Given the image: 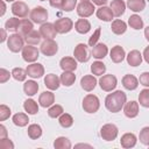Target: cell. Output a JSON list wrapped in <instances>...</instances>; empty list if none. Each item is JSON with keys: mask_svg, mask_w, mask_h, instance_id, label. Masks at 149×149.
Instances as JSON below:
<instances>
[{"mask_svg": "<svg viewBox=\"0 0 149 149\" xmlns=\"http://www.w3.org/2000/svg\"><path fill=\"white\" fill-rule=\"evenodd\" d=\"M126 93L122 91H115L113 93H109L105 99V106L106 108L112 113H118L121 111V108L126 104Z\"/></svg>", "mask_w": 149, "mask_h": 149, "instance_id": "cell-1", "label": "cell"}, {"mask_svg": "<svg viewBox=\"0 0 149 149\" xmlns=\"http://www.w3.org/2000/svg\"><path fill=\"white\" fill-rule=\"evenodd\" d=\"M7 47L12 52H19L24 48V38L19 33L17 34H12V35L8 36Z\"/></svg>", "mask_w": 149, "mask_h": 149, "instance_id": "cell-2", "label": "cell"}, {"mask_svg": "<svg viewBox=\"0 0 149 149\" xmlns=\"http://www.w3.org/2000/svg\"><path fill=\"white\" fill-rule=\"evenodd\" d=\"M100 107V101L97 95L94 94H87L83 99V108L87 113H95Z\"/></svg>", "mask_w": 149, "mask_h": 149, "instance_id": "cell-3", "label": "cell"}, {"mask_svg": "<svg viewBox=\"0 0 149 149\" xmlns=\"http://www.w3.org/2000/svg\"><path fill=\"white\" fill-rule=\"evenodd\" d=\"M118 127L113 123H106L100 129V135L105 141H113L118 136Z\"/></svg>", "mask_w": 149, "mask_h": 149, "instance_id": "cell-4", "label": "cell"}, {"mask_svg": "<svg viewBox=\"0 0 149 149\" xmlns=\"http://www.w3.org/2000/svg\"><path fill=\"white\" fill-rule=\"evenodd\" d=\"M29 17L35 23H44L48 19V12H47L45 8H43L41 6H37V7L31 9V12L29 14Z\"/></svg>", "mask_w": 149, "mask_h": 149, "instance_id": "cell-5", "label": "cell"}, {"mask_svg": "<svg viewBox=\"0 0 149 149\" xmlns=\"http://www.w3.org/2000/svg\"><path fill=\"white\" fill-rule=\"evenodd\" d=\"M116 84H118L116 77L113 74H105L99 79V85H100L101 90H104L106 92H111L112 90H114Z\"/></svg>", "mask_w": 149, "mask_h": 149, "instance_id": "cell-6", "label": "cell"}, {"mask_svg": "<svg viewBox=\"0 0 149 149\" xmlns=\"http://www.w3.org/2000/svg\"><path fill=\"white\" fill-rule=\"evenodd\" d=\"M54 24H55V28H56L57 33H59V34L69 33L73 27V22L69 17H61V19L56 20Z\"/></svg>", "mask_w": 149, "mask_h": 149, "instance_id": "cell-7", "label": "cell"}, {"mask_svg": "<svg viewBox=\"0 0 149 149\" xmlns=\"http://www.w3.org/2000/svg\"><path fill=\"white\" fill-rule=\"evenodd\" d=\"M73 56L78 62L85 63L90 59V55H88V50L87 47L84 43H79L76 45L74 50H73Z\"/></svg>", "mask_w": 149, "mask_h": 149, "instance_id": "cell-8", "label": "cell"}, {"mask_svg": "<svg viewBox=\"0 0 149 149\" xmlns=\"http://www.w3.org/2000/svg\"><path fill=\"white\" fill-rule=\"evenodd\" d=\"M38 55H40V51L37 50V48L33 47L31 44L30 45H26L22 49V58L28 63L35 62L38 58Z\"/></svg>", "mask_w": 149, "mask_h": 149, "instance_id": "cell-9", "label": "cell"}, {"mask_svg": "<svg viewBox=\"0 0 149 149\" xmlns=\"http://www.w3.org/2000/svg\"><path fill=\"white\" fill-rule=\"evenodd\" d=\"M94 3H91L90 1H81L77 6V13L81 17H88L94 13Z\"/></svg>", "mask_w": 149, "mask_h": 149, "instance_id": "cell-10", "label": "cell"}, {"mask_svg": "<svg viewBox=\"0 0 149 149\" xmlns=\"http://www.w3.org/2000/svg\"><path fill=\"white\" fill-rule=\"evenodd\" d=\"M40 33L44 40H54V37H56L57 30H56L54 23L45 22V23H42V26L40 28Z\"/></svg>", "mask_w": 149, "mask_h": 149, "instance_id": "cell-11", "label": "cell"}, {"mask_svg": "<svg viewBox=\"0 0 149 149\" xmlns=\"http://www.w3.org/2000/svg\"><path fill=\"white\" fill-rule=\"evenodd\" d=\"M58 50V45L54 40H44L41 44V51L45 56H54Z\"/></svg>", "mask_w": 149, "mask_h": 149, "instance_id": "cell-12", "label": "cell"}, {"mask_svg": "<svg viewBox=\"0 0 149 149\" xmlns=\"http://www.w3.org/2000/svg\"><path fill=\"white\" fill-rule=\"evenodd\" d=\"M28 12L29 8L23 1H14V3L12 5V13L17 17H26L28 15Z\"/></svg>", "mask_w": 149, "mask_h": 149, "instance_id": "cell-13", "label": "cell"}, {"mask_svg": "<svg viewBox=\"0 0 149 149\" xmlns=\"http://www.w3.org/2000/svg\"><path fill=\"white\" fill-rule=\"evenodd\" d=\"M26 71H27V74L31 78H41L44 74V68L40 63H33L28 65Z\"/></svg>", "mask_w": 149, "mask_h": 149, "instance_id": "cell-14", "label": "cell"}, {"mask_svg": "<svg viewBox=\"0 0 149 149\" xmlns=\"http://www.w3.org/2000/svg\"><path fill=\"white\" fill-rule=\"evenodd\" d=\"M123 112H125V115L129 119H133V118L137 116V114H139V102H136V101L126 102L125 107H123Z\"/></svg>", "mask_w": 149, "mask_h": 149, "instance_id": "cell-15", "label": "cell"}, {"mask_svg": "<svg viewBox=\"0 0 149 149\" xmlns=\"http://www.w3.org/2000/svg\"><path fill=\"white\" fill-rule=\"evenodd\" d=\"M59 84H61V78H58L54 73H49L44 77V85L51 91L57 90L59 87Z\"/></svg>", "mask_w": 149, "mask_h": 149, "instance_id": "cell-16", "label": "cell"}, {"mask_svg": "<svg viewBox=\"0 0 149 149\" xmlns=\"http://www.w3.org/2000/svg\"><path fill=\"white\" fill-rule=\"evenodd\" d=\"M38 102L42 107H50L55 102V95L50 91H44L41 93L38 98Z\"/></svg>", "mask_w": 149, "mask_h": 149, "instance_id": "cell-17", "label": "cell"}, {"mask_svg": "<svg viewBox=\"0 0 149 149\" xmlns=\"http://www.w3.org/2000/svg\"><path fill=\"white\" fill-rule=\"evenodd\" d=\"M126 57V52L123 50L122 47L120 45H115L112 48L111 50V59L114 62V63H121Z\"/></svg>", "mask_w": 149, "mask_h": 149, "instance_id": "cell-18", "label": "cell"}, {"mask_svg": "<svg viewBox=\"0 0 149 149\" xmlns=\"http://www.w3.org/2000/svg\"><path fill=\"white\" fill-rule=\"evenodd\" d=\"M97 16L98 19L105 21V22H108V21H112L114 14L111 9V7H106V6H101L100 8L97 9Z\"/></svg>", "mask_w": 149, "mask_h": 149, "instance_id": "cell-19", "label": "cell"}, {"mask_svg": "<svg viewBox=\"0 0 149 149\" xmlns=\"http://www.w3.org/2000/svg\"><path fill=\"white\" fill-rule=\"evenodd\" d=\"M107 52H108V48L104 43H98L94 47H92V56L97 59L104 58L107 55Z\"/></svg>", "mask_w": 149, "mask_h": 149, "instance_id": "cell-20", "label": "cell"}, {"mask_svg": "<svg viewBox=\"0 0 149 149\" xmlns=\"http://www.w3.org/2000/svg\"><path fill=\"white\" fill-rule=\"evenodd\" d=\"M80 85H81V87H83L85 91L90 92V91H92V90L97 86V79H95L93 76H91V74L84 76V77L80 79Z\"/></svg>", "mask_w": 149, "mask_h": 149, "instance_id": "cell-21", "label": "cell"}, {"mask_svg": "<svg viewBox=\"0 0 149 149\" xmlns=\"http://www.w3.org/2000/svg\"><path fill=\"white\" fill-rule=\"evenodd\" d=\"M127 63L130 66H137L142 63V55L139 50H132L127 55Z\"/></svg>", "mask_w": 149, "mask_h": 149, "instance_id": "cell-22", "label": "cell"}, {"mask_svg": "<svg viewBox=\"0 0 149 149\" xmlns=\"http://www.w3.org/2000/svg\"><path fill=\"white\" fill-rule=\"evenodd\" d=\"M122 85H123L125 88H127L129 91H133L139 86V80L133 74H126L122 78Z\"/></svg>", "mask_w": 149, "mask_h": 149, "instance_id": "cell-23", "label": "cell"}, {"mask_svg": "<svg viewBox=\"0 0 149 149\" xmlns=\"http://www.w3.org/2000/svg\"><path fill=\"white\" fill-rule=\"evenodd\" d=\"M111 9L114 14V16H121L123 13H125V9H126V3L123 2V0H113L111 2Z\"/></svg>", "mask_w": 149, "mask_h": 149, "instance_id": "cell-24", "label": "cell"}, {"mask_svg": "<svg viewBox=\"0 0 149 149\" xmlns=\"http://www.w3.org/2000/svg\"><path fill=\"white\" fill-rule=\"evenodd\" d=\"M120 143L123 148H133L136 144V136L133 133H126L121 136Z\"/></svg>", "mask_w": 149, "mask_h": 149, "instance_id": "cell-25", "label": "cell"}, {"mask_svg": "<svg viewBox=\"0 0 149 149\" xmlns=\"http://www.w3.org/2000/svg\"><path fill=\"white\" fill-rule=\"evenodd\" d=\"M59 65L64 71H73L77 68V62L72 57H63L59 62Z\"/></svg>", "mask_w": 149, "mask_h": 149, "instance_id": "cell-26", "label": "cell"}, {"mask_svg": "<svg viewBox=\"0 0 149 149\" xmlns=\"http://www.w3.org/2000/svg\"><path fill=\"white\" fill-rule=\"evenodd\" d=\"M111 29H112V31H113L114 34H116V35H122V34L126 31V29H127V24H126L125 21L116 19V20H114V21L112 22Z\"/></svg>", "mask_w": 149, "mask_h": 149, "instance_id": "cell-27", "label": "cell"}, {"mask_svg": "<svg viewBox=\"0 0 149 149\" xmlns=\"http://www.w3.org/2000/svg\"><path fill=\"white\" fill-rule=\"evenodd\" d=\"M23 91L29 97H33L37 93L38 91V84L34 80H27L24 84H23Z\"/></svg>", "mask_w": 149, "mask_h": 149, "instance_id": "cell-28", "label": "cell"}, {"mask_svg": "<svg viewBox=\"0 0 149 149\" xmlns=\"http://www.w3.org/2000/svg\"><path fill=\"white\" fill-rule=\"evenodd\" d=\"M74 29L79 33V34H86L90 31L91 29V23L86 20V19H79L76 23H74Z\"/></svg>", "mask_w": 149, "mask_h": 149, "instance_id": "cell-29", "label": "cell"}, {"mask_svg": "<svg viewBox=\"0 0 149 149\" xmlns=\"http://www.w3.org/2000/svg\"><path fill=\"white\" fill-rule=\"evenodd\" d=\"M33 22L31 21H29L28 19H23V20H21V22H20V26H19V29H17V31H19V34L20 35H22L23 37L27 35V34H29L31 30H33Z\"/></svg>", "mask_w": 149, "mask_h": 149, "instance_id": "cell-30", "label": "cell"}, {"mask_svg": "<svg viewBox=\"0 0 149 149\" xmlns=\"http://www.w3.org/2000/svg\"><path fill=\"white\" fill-rule=\"evenodd\" d=\"M41 38H42V35H41V33L40 31H37V30H31L29 34H27L26 36H24V41L28 43V44H37V43H40V41H41Z\"/></svg>", "mask_w": 149, "mask_h": 149, "instance_id": "cell-31", "label": "cell"}, {"mask_svg": "<svg viewBox=\"0 0 149 149\" xmlns=\"http://www.w3.org/2000/svg\"><path fill=\"white\" fill-rule=\"evenodd\" d=\"M76 80V74L72 71H64L61 74V83L64 86H71Z\"/></svg>", "mask_w": 149, "mask_h": 149, "instance_id": "cell-32", "label": "cell"}, {"mask_svg": "<svg viewBox=\"0 0 149 149\" xmlns=\"http://www.w3.org/2000/svg\"><path fill=\"white\" fill-rule=\"evenodd\" d=\"M42 135V128L40 125L37 123H33L28 127V136L31 139V140H37L40 139Z\"/></svg>", "mask_w": 149, "mask_h": 149, "instance_id": "cell-33", "label": "cell"}, {"mask_svg": "<svg viewBox=\"0 0 149 149\" xmlns=\"http://www.w3.org/2000/svg\"><path fill=\"white\" fill-rule=\"evenodd\" d=\"M28 115L24 114V113H16L15 115H13V123L15 126H19V127H24L28 125Z\"/></svg>", "mask_w": 149, "mask_h": 149, "instance_id": "cell-34", "label": "cell"}, {"mask_svg": "<svg viewBox=\"0 0 149 149\" xmlns=\"http://www.w3.org/2000/svg\"><path fill=\"white\" fill-rule=\"evenodd\" d=\"M127 6L133 12H141L146 7V1L144 0H128Z\"/></svg>", "mask_w": 149, "mask_h": 149, "instance_id": "cell-35", "label": "cell"}, {"mask_svg": "<svg viewBox=\"0 0 149 149\" xmlns=\"http://www.w3.org/2000/svg\"><path fill=\"white\" fill-rule=\"evenodd\" d=\"M23 108L28 114H36L38 112V105L33 99H27L23 102Z\"/></svg>", "mask_w": 149, "mask_h": 149, "instance_id": "cell-36", "label": "cell"}, {"mask_svg": "<svg viewBox=\"0 0 149 149\" xmlns=\"http://www.w3.org/2000/svg\"><path fill=\"white\" fill-rule=\"evenodd\" d=\"M54 147L56 149H70L71 148V142H70L69 139H66L64 136H59L55 140Z\"/></svg>", "mask_w": 149, "mask_h": 149, "instance_id": "cell-37", "label": "cell"}, {"mask_svg": "<svg viewBox=\"0 0 149 149\" xmlns=\"http://www.w3.org/2000/svg\"><path fill=\"white\" fill-rule=\"evenodd\" d=\"M128 24H129L133 29L139 30V29H142V28H143V20H142L139 15L134 14V15H132V16L128 19Z\"/></svg>", "mask_w": 149, "mask_h": 149, "instance_id": "cell-38", "label": "cell"}, {"mask_svg": "<svg viewBox=\"0 0 149 149\" xmlns=\"http://www.w3.org/2000/svg\"><path fill=\"white\" fill-rule=\"evenodd\" d=\"M91 71L95 76H102L105 73V71H106V66H105V64L102 62L97 61L91 65Z\"/></svg>", "mask_w": 149, "mask_h": 149, "instance_id": "cell-39", "label": "cell"}, {"mask_svg": "<svg viewBox=\"0 0 149 149\" xmlns=\"http://www.w3.org/2000/svg\"><path fill=\"white\" fill-rule=\"evenodd\" d=\"M58 121H59V125L63 128H69V127H71L73 125V118L70 114H68V113H63L59 116Z\"/></svg>", "mask_w": 149, "mask_h": 149, "instance_id": "cell-40", "label": "cell"}, {"mask_svg": "<svg viewBox=\"0 0 149 149\" xmlns=\"http://www.w3.org/2000/svg\"><path fill=\"white\" fill-rule=\"evenodd\" d=\"M20 22H21V20H19L17 17H10L5 23V28L7 30H9V31H17L19 26H20Z\"/></svg>", "mask_w": 149, "mask_h": 149, "instance_id": "cell-41", "label": "cell"}, {"mask_svg": "<svg viewBox=\"0 0 149 149\" xmlns=\"http://www.w3.org/2000/svg\"><path fill=\"white\" fill-rule=\"evenodd\" d=\"M139 102L143 107H149V88H144L139 94Z\"/></svg>", "mask_w": 149, "mask_h": 149, "instance_id": "cell-42", "label": "cell"}, {"mask_svg": "<svg viewBox=\"0 0 149 149\" xmlns=\"http://www.w3.org/2000/svg\"><path fill=\"white\" fill-rule=\"evenodd\" d=\"M12 76L14 79H16L19 81H23L27 77V71L23 70L22 68H14L12 71Z\"/></svg>", "mask_w": 149, "mask_h": 149, "instance_id": "cell-43", "label": "cell"}, {"mask_svg": "<svg viewBox=\"0 0 149 149\" xmlns=\"http://www.w3.org/2000/svg\"><path fill=\"white\" fill-rule=\"evenodd\" d=\"M63 107L61 105H54L48 109V115L50 118H58L63 114Z\"/></svg>", "mask_w": 149, "mask_h": 149, "instance_id": "cell-44", "label": "cell"}, {"mask_svg": "<svg viewBox=\"0 0 149 149\" xmlns=\"http://www.w3.org/2000/svg\"><path fill=\"white\" fill-rule=\"evenodd\" d=\"M140 141L141 143L146 144V146H149V127H144L141 129L140 132Z\"/></svg>", "mask_w": 149, "mask_h": 149, "instance_id": "cell-45", "label": "cell"}, {"mask_svg": "<svg viewBox=\"0 0 149 149\" xmlns=\"http://www.w3.org/2000/svg\"><path fill=\"white\" fill-rule=\"evenodd\" d=\"M100 33H101V28L98 27V28L95 29V31L93 33V35L88 38V45H90V47H94V45L97 44V42H98V40H99V37H100Z\"/></svg>", "mask_w": 149, "mask_h": 149, "instance_id": "cell-46", "label": "cell"}, {"mask_svg": "<svg viewBox=\"0 0 149 149\" xmlns=\"http://www.w3.org/2000/svg\"><path fill=\"white\" fill-rule=\"evenodd\" d=\"M76 5H77V0H63L62 9L65 12H71L72 9H74Z\"/></svg>", "mask_w": 149, "mask_h": 149, "instance_id": "cell-47", "label": "cell"}, {"mask_svg": "<svg viewBox=\"0 0 149 149\" xmlns=\"http://www.w3.org/2000/svg\"><path fill=\"white\" fill-rule=\"evenodd\" d=\"M10 115V108L6 105H1L0 106V121H5L6 119H8Z\"/></svg>", "mask_w": 149, "mask_h": 149, "instance_id": "cell-48", "label": "cell"}, {"mask_svg": "<svg viewBox=\"0 0 149 149\" xmlns=\"http://www.w3.org/2000/svg\"><path fill=\"white\" fill-rule=\"evenodd\" d=\"M0 148L1 149H13L14 144L9 139L3 137V139H0Z\"/></svg>", "mask_w": 149, "mask_h": 149, "instance_id": "cell-49", "label": "cell"}, {"mask_svg": "<svg viewBox=\"0 0 149 149\" xmlns=\"http://www.w3.org/2000/svg\"><path fill=\"white\" fill-rule=\"evenodd\" d=\"M10 74H12V73H9V71H7L6 69L1 68V69H0V83L7 81V80L9 79V76H10Z\"/></svg>", "mask_w": 149, "mask_h": 149, "instance_id": "cell-50", "label": "cell"}, {"mask_svg": "<svg viewBox=\"0 0 149 149\" xmlns=\"http://www.w3.org/2000/svg\"><path fill=\"white\" fill-rule=\"evenodd\" d=\"M140 84L146 87H149V72H143L140 76Z\"/></svg>", "mask_w": 149, "mask_h": 149, "instance_id": "cell-51", "label": "cell"}, {"mask_svg": "<svg viewBox=\"0 0 149 149\" xmlns=\"http://www.w3.org/2000/svg\"><path fill=\"white\" fill-rule=\"evenodd\" d=\"M49 2H50V6L51 7L57 8V9H62L63 0H49Z\"/></svg>", "mask_w": 149, "mask_h": 149, "instance_id": "cell-52", "label": "cell"}, {"mask_svg": "<svg viewBox=\"0 0 149 149\" xmlns=\"http://www.w3.org/2000/svg\"><path fill=\"white\" fill-rule=\"evenodd\" d=\"M3 137H7V130L3 125H0V139H3Z\"/></svg>", "mask_w": 149, "mask_h": 149, "instance_id": "cell-53", "label": "cell"}, {"mask_svg": "<svg viewBox=\"0 0 149 149\" xmlns=\"http://www.w3.org/2000/svg\"><path fill=\"white\" fill-rule=\"evenodd\" d=\"M143 58H144V61L149 64V45L144 49V51H143Z\"/></svg>", "mask_w": 149, "mask_h": 149, "instance_id": "cell-54", "label": "cell"}, {"mask_svg": "<svg viewBox=\"0 0 149 149\" xmlns=\"http://www.w3.org/2000/svg\"><path fill=\"white\" fill-rule=\"evenodd\" d=\"M94 5H98V6H105L107 3V0H92Z\"/></svg>", "mask_w": 149, "mask_h": 149, "instance_id": "cell-55", "label": "cell"}, {"mask_svg": "<svg viewBox=\"0 0 149 149\" xmlns=\"http://www.w3.org/2000/svg\"><path fill=\"white\" fill-rule=\"evenodd\" d=\"M6 31H5V29H1V42H5V40H6Z\"/></svg>", "mask_w": 149, "mask_h": 149, "instance_id": "cell-56", "label": "cell"}, {"mask_svg": "<svg viewBox=\"0 0 149 149\" xmlns=\"http://www.w3.org/2000/svg\"><path fill=\"white\" fill-rule=\"evenodd\" d=\"M144 36H146V38L149 41V26L144 29Z\"/></svg>", "mask_w": 149, "mask_h": 149, "instance_id": "cell-57", "label": "cell"}, {"mask_svg": "<svg viewBox=\"0 0 149 149\" xmlns=\"http://www.w3.org/2000/svg\"><path fill=\"white\" fill-rule=\"evenodd\" d=\"M1 5H2V10H1V13H0V15L2 16V15L5 14V9H6V6H5V0H2V1H1Z\"/></svg>", "mask_w": 149, "mask_h": 149, "instance_id": "cell-58", "label": "cell"}, {"mask_svg": "<svg viewBox=\"0 0 149 149\" xmlns=\"http://www.w3.org/2000/svg\"><path fill=\"white\" fill-rule=\"evenodd\" d=\"M76 147H91V146H87V144H78Z\"/></svg>", "mask_w": 149, "mask_h": 149, "instance_id": "cell-59", "label": "cell"}, {"mask_svg": "<svg viewBox=\"0 0 149 149\" xmlns=\"http://www.w3.org/2000/svg\"><path fill=\"white\" fill-rule=\"evenodd\" d=\"M5 1H8V2H12V1H15V0H5Z\"/></svg>", "mask_w": 149, "mask_h": 149, "instance_id": "cell-60", "label": "cell"}, {"mask_svg": "<svg viewBox=\"0 0 149 149\" xmlns=\"http://www.w3.org/2000/svg\"><path fill=\"white\" fill-rule=\"evenodd\" d=\"M81 1H88V0H81Z\"/></svg>", "mask_w": 149, "mask_h": 149, "instance_id": "cell-61", "label": "cell"}, {"mask_svg": "<svg viewBox=\"0 0 149 149\" xmlns=\"http://www.w3.org/2000/svg\"><path fill=\"white\" fill-rule=\"evenodd\" d=\"M41 1H45V0H41Z\"/></svg>", "mask_w": 149, "mask_h": 149, "instance_id": "cell-62", "label": "cell"}, {"mask_svg": "<svg viewBox=\"0 0 149 149\" xmlns=\"http://www.w3.org/2000/svg\"><path fill=\"white\" fill-rule=\"evenodd\" d=\"M148 1H149V0H148Z\"/></svg>", "mask_w": 149, "mask_h": 149, "instance_id": "cell-63", "label": "cell"}]
</instances>
